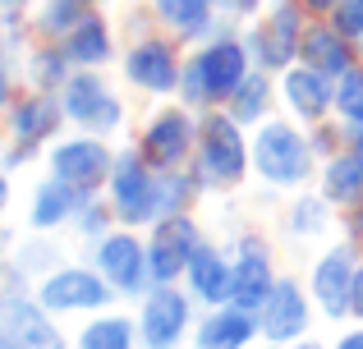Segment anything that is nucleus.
I'll list each match as a JSON object with an SVG mask.
<instances>
[{
	"instance_id": "obj_1",
	"label": "nucleus",
	"mask_w": 363,
	"mask_h": 349,
	"mask_svg": "<svg viewBox=\"0 0 363 349\" xmlns=\"http://www.w3.org/2000/svg\"><path fill=\"white\" fill-rule=\"evenodd\" d=\"M253 74V55H248V42L244 33H235L230 18H221V33L207 37L198 51H189L184 60V79H179V106L189 110H212V106H225L230 92Z\"/></svg>"
},
{
	"instance_id": "obj_2",
	"label": "nucleus",
	"mask_w": 363,
	"mask_h": 349,
	"mask_svg": "<svg viewBox=\"0 0 363 349\" xmlns=\"http://www.w3.org/2000/svg\"><path fill=\"white\" fill-rule=\"evenodd\" d=\"M194 171H198L207 193H216V188H240L248 179V171H253V129H244L225 106L203 110Z\"/></svg>"
},
{
	"instance_id": "obj_3",
	"label": "nucleus",
	"mask_w": 363,
	"mask_h": 349,
	"mask_svg": "<svg viewBox=\"0 0 363 349\" xmlns=\"http://www.w3.org/2000/svg\"><path fill=\"white\" fill-rule=\"evenodd\" d=\"M322 171V156L308 143V125L299 120H262L253 129V175L276 188H303Z\"/></svg>"
},
{
	"instance_id": "obj_4",
	"label": "nucleus",
	"mask_w": 363,
	"mask_h": 349,
	"mask_svg": "<svg viewBox=\"0 0 363 349\" xmlns=\"http://www.w3.org/2000/svg\"><path fill=\"white\" fill-rule=\"evenodd\" d=\"M308 5L303 0H272L267 14L253 18V28L244 33L248 55H253V69L267 74H285L294 60H299V37L308 28Z\"/></svg>"
},
{
	"instance_id": "obj_5",
	"label": "nucleus",
	"mask_w": 363,
	"mask_h": 349,
	"mask_svg": "<svg viewBox=\"0 0 363 349\" xmlns=\"http://www.w3.org/2000/svg\"><path fill=\"white\" fill-rule=\"evenodd\" d=\"M33 294H37V304L55 317H65V313H106L120 299L116 290H111V280L101 276L97 267H83V262H60L51 276L37 280Z\"/></svg>"
},
{
	"instance_id": "obj_6",
	"label": "nucleus",
	"mask_w": 363,
	"mask_h": 349,
	"mask_svg": "<svg viewBox=\"0 0 363 349\" xmlns=\"http://www.w3.org/2000/svg\"><path fill=\"white\" fill-rule=\"evenodd\" d=\"M60 106L74 129L97 138H116L124 125V101L116 97L101 69H74V79L60 88Z\"/></svg>"
},
{
	"instance_id": "obj_7",
	"label": "nucleus",
	"mask_w": 363,
	"mask_h": 349,
	"mask_svg": "<svg viewBox=\"0 0 363 349\" xmlns=\"http://www.w3.org/2000/svg\"><path fill=\"white\" fill-rule=\"evenodd\" d=\"M92 267L111 280L120 299H143L152 290V267H147V239L133 225H116L111 234L92 239Z\"/></svg>"
},
{
	"instance_id": "obj_8",
	"label": "nucleus",
	"mask_w": 363,
	"mask_h": 349,
	"mask_svg": "<svg viewBox=\"0 0 363 349\" xmlns=\"http://www.w3.org/2000/svg\"><path fill=\"white\" fill-rule=\"evenodd\" d=\"M101 193L111 198L120 225H152L157 221V166L138 152V147H120L116 166H111V179Z\"/></svg>"
},
{
	"instance_id": "obj_9",
	"label": "nucleus",
	"mask_w": 363,
	"mask_h": 349,
	"mask_svg": "<svg viewBox=\"0 0 363 349\" xmlns=\"http://www.w3.org/2000/svg\"><path fill=\"white\" fill-rule=\"evenodd\" d=\"M124 79L147 97H175L179 79H184V55H179V37L170 33H147L133 37V46L120 60Z\"/></svg>"
},
{
	"instance_id": "obj_10",
	"label": "nucleus",
	"mask_w": 363,
	"mask_h": 349,
	"mask_svg": "<svg viewBox=\"0 0 363 349\" xmlns=\"http://www.w3.org/2000/svg\"><path fill=\"white\" fill-rule=\"evenodd\" d=\"M194 304L184 285H152L138 299V349H179L194 326Z\"/></svg>"
},
{
	"instance_id": "obj_11",
	"label": "nucleus",
	"mask_w": 363,
	"mask_h": 349,
	"mask_svg": "<svg viewBox=\"0 0 363 349\" xmlns=\"http://www.w3.org/2000/svg\"><path fill=\"white\" fill-rule=\"evenodd\" d=\"M198 125L203 115L189 106H161L147 125L138 129V152L147 156L157 171H170V166H189L198 152Z\"/></svg>"
},
{
	"instance_id": "obj_12",
	"label": "nucleus",
	"mask_w": 363,
	"mask_h": 349,
	"mask_svg": "<svg viewBox=\"0 0 363 349\" xmlns=\"http://www.w3.org/2000/svg\"><path fill=\"white\" fill-rule=\"evenodd\" d=\"M363 267V248L354 239H340L336 248H327L313 262L308 276V294L318 304V313L327 322H350V294H354V276Z\"/></svg>"
},
{
	"instance_id": "obj_13",
	"label": "nucleus",
	"mask_w": 363,
	"mask_h": 349,
	"mask_svg": "<svg viewBox=\"0 0 363 349\" xmlns=\"http://www.w3.org/2000/svg\"><path fill=\"white\" fill-rule=\"evenodd\" d=\"M203 244L194 212H175L147 225V267H152V285H184V271L194 248Z\"/></svg>"
},
{
	"instance_id": "obj_14",
	"label": "nucleus",
	"mask_w": 363,
	"mask_h": 349,
	"mask_svg": "<svg viewBox=\"0 0 363 349\" xmlns=\"http://www.w3.org/2000/svg\"><path fill=\"white\" fill-rule=\"evenodd\" d=\"M111 166H116L111 138L83 134V129L74 138H55L51 152H46V171L55 179H65V184H74V188H106Z\"/></svg>"
},
{
	"instance_id": "obj_15",
	"label": "nucleus",
	"mask_w": 363,
	"mask_h": 349,
	"mask_svg": "<svg viewBox=\"0 0 363 349\" xmlns=\"http://www.w3.org/2000/svg\"><path fill=\"white\" fill-rule=\"evenodd\" d=\"M65 125H69V115H65V106H60V92L23 88V92H18V101L5 110V134H9V143L37 147V152H42L46 143H55Z\"/></svg>"
},
{
	"instance_id": "obj_16",
	"label": "nucleus",
	"mask_w": 363,
	"mask_h": 349,
	"mask_svg": "<svg viewBox=\"0 0 363 349\" xmlns=\"http://www.w3.org/2000/svg\"><path fill=\"white\" fill-rule=\"evenodd\" d=\"M313 294L299 285L294 276H281L262 308H257V326H262V341L267 345H294L308 336V322H313Z\"/></svg>"
},
{
	"instance_id": "obj_17",
	"label": "nucleus",
	"mask_w": 363,
	"mask_h": 349,
	"mask_svg": "<svg viewBox=\"0 0 363 349\" xmlns=\"http://www.w3.org/2000/svg\"><path fill=\"white\" fill-rule=\"evenodd\" d=\"M235 280H230V304L248 308V313H257V308L272 299L276 290V267H272V244L262 239V234H240L235 239Z\"/></svg>"
},
{
	"instance_id": "obj_18",
	"label": "nucleus",
	"mask_w": 363,
	"mask_h": 349,
	"mask_svg": "<svg viewBox=\"0 0 363 349\" xmlns=\"http://www.w3.org/2000/svg\"><path fill=\"white\" fill-rule=\"evenodd\" d=\"M276 83H281L285 110H290L299 125H318V120L336 115V79H331V74L294 60L285 74H276Z\"/></svg>"
},
{
	"instance_id": "obj_19",
	"label": "nucleus",
	"mask_w": 363,
	"mask_h": 349,
	"mask_svg": "<svg viewBox=\"0 0 363 349\" xmlns=\"http://www.w3.org/2000/svg\"><path fill=\"white\" fill-rule=\"evenodd\" d=\"M257 336H262L257 313H248L240 304H216L194 322L189 341H194V349H248Z\"/></svg>"
},
{
	"instance_id": "obj_20",
	"label": "nucleus",
	"mask_w": 363,
	"mask_h": 349,
	"mask_svg": "<svg viewBox=\"0 0 363 349\" xmlns=\"http://www.w3.org/2000/svg\"><path fill=\"white\" fill-rule=\"evenodd\" d=\"M0 331L18 349H69L65 331L55 326V313H46V308L37 304V294L14 299V304L0 308Z\"/></svg>"
},
{
	"instance_id": "obj_21",
	"label": "nucleus",
	"mask_w": 363,
	"mask_h": 349,
	"mask_svg": "<svg viewBox=\"0 0 363 349\" xmlns=\"http://www.w3.org/2000/svg\"><path fill=\"white\" fill-rule=\"evenodd\" d=\"M230 280H235V258L225 248H216L212 239H203L194 248V258H189L184 290L203 308H216V304H230Z\"/></svg>"
},
{
	"instance_id": "obj_22",
	"label": "nucleus",
	"mask_w": 363,
	"mask_h": 349,
	"mask_svg": "<svg viewBox=\"0 0 363 349\" xmlns=\"http://www.w3.org/2000/svg\"><path fill=\"white\" fill-rule=\"evenodd\" d=\"M299 60L313 64V69H322V74H331V79H340L345 69L359 64V46L350 42V37H340L336 28H331V18L313 14L308 28H303V37H299Z\"/></svg>"
},
{
	"instance_id": "obj_23",
	"label": "nucleus",
	"mask_w": 363,
	"mask_h": 349,
	"mask_svg": "<svg viewBox=\"0 0 363 349\" xmlns=\"http://www.w3.org/2000/svg\"><path fill=\"white\" fill-rule=\"evenodd\" d=\"M88 193H97V188H74V184H65V179L46 175L42 184L33 188V198H28V225L42 230V234H55L60 225H74V216H79V207H83Z\"/></svg>"
},
{
	"instance_id": "obj_24",
	"label": "nucleus",
	"mask_w": 363,
	"mask_h": 349,
	"mask_svg": "<svg viewBox=\"0 0 363 349\" xmlns=\"http://www.w3.org/2000/svg\"><path fill=\"white\" fill-rule=\"evenodd\" d=\"M147 9L170 37H179V42H207V37L221 33V18H225L212 0H152Z\"/></svg>"
},
{
	"instance_id": "obj_25",
	"label": "nucleus",
	"mask_w": 363,
	"mask_h": 349,
	"mask_svg": "<svg viewBox=\"0 0 363 349\" xmlns=\"http://www.w3.org/2000/svg\"><path fill=\"white\" fill-rule=\"evenodd\" d=\"M318 193L327 198L336 212H345V216L359 212V207H363V152L345 147V152H336L331 161H322Z\"/></svg>"
},
{
	"instance_id": "obj_26",
	"label": "nucleus",
	"mask_w": 363,
	"mask_h": 349,
	"mask_svg": "<svg viewBox=\"0 0 363 349\" xmlns=\"http://www.w3.org/2000/svg\"><path fill=\"white\" fill-rule=\"evenodd\" d=\"M60 46L69 51L74 69H101V64H111V60H116V33H111V18L101 14V9H92L79 28H69V33L60 37Z\"/></svg>"
},
{
	"instance_id": "obj_27",
	"label": "nucleus",
	"mask_w": 363,
	"mask_h": 349,
	"mask_svg": "<svg viewBox=\"0 0 363 349\" xmlns=\"http://www.w3.org/2000/svg\"><path fill=\"white\" fill-rule=\"evenodd\" d=\"M23 88H37V92H60L65 83L74 79V60L60 42L51 37H37L33 46H23Z\"/></svg>"
},
{
	"instance_id": "obj_28",
	"label": "nucleus",
	"mask_w": 363,
	"mask_h": 349,
	"mask_svg": "<svg viewBox=\"0 0 363 349\" xmlns=\"http://www.w3.org/2000/svg\"><path fill=\"white\" fill-rule=\"evenodd\" d=\"M276 101H281V83H276V74L267 69H253L240 88L230 92V101H225V110H230L235 120H240L244 129H257L262 120H272Z\"/></svg>"
},
{
	"instance_id": "obj_29",
	"label": "nucleus",
	"mask_w": 363,
	"mask_h": 349,
	"mask_svg": "<svg viewBox=\"0 0 363 349\" xmlns=\"http://www.w3.org/2000/svg\"><path fill=\"white\" fill-rule=\"evenodd\" d=\"M97 5H101V0H42V5L28 14V33L60 42V37L69 33V28H79Z\"/></svg>"
},
{
	"instance_id": "obj_30",
	"label": "nucleus",
	"mask_w": 363,
	"mask_h": 349,
	"mask_svg": "<svg viewBox=\"0 0 363 349\" xmlns=\"http://www.w3.org/2000/svg\"><path fill=\"white\" fill-rule=\"evenodd\" d=\"M74 349H138V317L124 313H92V322L79 331Z\"/></svg>"
},
{
	"instance_id": "obj_31",
	"label": "nucleus",
	"mask_w": 363,
	"mask_h": 349,
	"mask_svg": "<svg viewBox=\"0 0 363 349\" xmlns=\"http://www.w3.org/2000/svg\"><path fill=\"white\" fill-rule=\"evenodd\" d=\"M207 193L203 179H198L194 161L189 166H170V171H157V221L175 212H194V198Z\"/></svg>"
},
{
	"instance_id": "obj_32",
	"label": "nucleus",
	"mask_w": 363,
	"mask_h": 349,
	"mask_svg": "<svg viewBox=\"0 0 363 349\" xmlns=\"http://www.w3.org/2000/svg\"><path fill=\"white\" fill-rule=\"evenodd\" d=\"M9 258H14L33 280H42V276H51V271L65 262V253H60V244H55V239H46L42 230H33V239L14 244V253H9Z\"/></svg>"
},
{
	"instance_id": "obj_33",
	"label": "nucleus",
	"mask_w": 363,
	"mask_h": 349,
	"mask_svg": "<svg viewBox=\"0 0 363 349\" xmlns=\"http://www.w3.org/2000/svg\"><path fill=\"white\" fill-rule=\"evenodd\" d=\"M116 225H120V216H116V207H111V198L101 193V188L83 198L79 216H74V230H79V239H101V234H111Z\"/></svg>"
},
{
	"instance_id": "obj_34",
	"label": "nucleus",
	"mask_w": 363,
	"mask_h": 349,
	"mask_svg": "<svg viewBox=\"0 0 363 349\" xmlns=\"http://www.w3.org/2000/svg\"><path fill=\"white\" fill-rule=\"evenodd\" d=\"M331 212H336V207H331L322 193H299L294 207H290V230L303 234V239H308V234H322L331 225Z\"/></svg>"
},
{
	"instance_id": "obj_35",
	"label": "nucleus",
	"mask_w": 363,
	"mask_h": 349,
	"mask_svg": "<svg viewBox=\"0 0 363 349\" xmlns=\"http://www.w3.org/2000/svg\"><path fill=\"white\" fill-rule=\"evenodd\" d=\"M336 120L340 125H363V60L336 79Z\"/></svg>"
},
{
	"instance_id": "obj_36",
	"label": "nucleus",
	"mask_w": 363,
	"mask_h": 349,
	"mask_svg": "<svg viewBox=\"0 0 363 349\" xmlns=\"http://www.w3.org/2000/svg\"><path fill=\"white\" fill-rule=\"evenodd\" d=\"M308 143H313V152H318L322 161H331L336 152L350 147V134H345L340 120H318V125H308Z\"/></svg>"
},
{
	"instance_id": "obj_37",
	"label": "nucleus",
	"mask_w": 363,
	"mask_h": 349,
	"mask_svg": "<svg viewBox=\"0 0 363 349\" xmlns=\"http://www.w3.org/2000/svg\"><path fill=\"white\" fill-rule=\"evenodd\" d=\"M33 290H37V280L28 276L14 258H0V308L14 304V299H28Z\"/></svg>"
},
{
	"instance_id": "obj_38",
	"label": "nucleus",
	"mask_w": 363,
	"mask_h": 349,
	"mask_svg": "<svg viewBox=\"0 0 363 349\" xmlns=\"http://www.w3.org/2000/svg\"><path fill=\"white\" fill-rule=\"evenodd\" d=\"M331 28H336L340 37H350V42H359L363 37V0H336V9H331Z\"/></svg>"
},
{
	"instance_id": "obj_39",
	"label": "nucleus",
	"mask_w": 363,
	"mask_h": 349,
	"mask_svg": "<svg viewBox=\"0 0 363 349\" xmlns=\"http://www.w3.org/2000/svg\"><path fill=\"white\" fill-rule=\"evenodd\" d=\"M18 79H23V69H14V60H9V55H0V115H5L9 106H14L18 101Z\"/></svg>"
},
{
	"instance_id": "obj_40",
	"label": "nucleus",
	"mask_w": 363,
	"mask_h": 349,
	"mask_svg": "<svg viewBox=\"0 0 363 349\" xmlns=\"http://www.w3.org/2000/svg\"><path fill=\"white\" fill-rule=\"evenodd\" d=\"M28 161H37V147H23V143H9V152L0 156V166H5L9 175H14V171H23Z\"/></svg>"
},
{
	"instance_id": "obj_41",
	"label": "nucleus",
	"mask_w": 363,
	"mask_h": 349,
	"mask_svg": "<svg viewBox=\"0 0 363 349\" xmlns=\"http://www.w3.org/2000/svg\"><path fill=\"white\" fill-rule=\"evenodd\" d=\"M331 349H363V322H354L350 331H340V336H336V345H331Z\"/></svg>"
},
{
	"instance_id": "obj_42",
	"label": "nucleus",
	"mask_w": 363,
	"mask_h": 349,
	"mask_svg": "<svg viewBox=\"0 0 363 349\" xmlns=\"http://www.w3.org/2000/svg\"><path fill=\"white\" fill-rule=\"evenodd\" d=\"M350 322H363V267L354 276V294H350Z\"/></svg>"
},
{
	"instance_id": "obj_43",
	"label": "nucleus",
	"mask_w": 363,
	"mask_h": 349,
	"mask_svg": "<svg viewBox=\"0 0 363 349\" xmlns=\"http://www.w3.org/2000/svg\"><path fill=\"white\" fill-rule=\"evenodd\" d=\"M262 14V0H235V9H230V18H257Z\"/></svg>"
},
{
	"instance_id": "obj_44",
	"label": "nucleus",
	"mask_w": 363,
	"mask_h": 349,
	"mask_svg": "<svg viewBox=\"0 0 363 349\" xmlns=\"http://www.w3.org/2000/svg\"><path fill=\"white\" fill-rule=\"evenodd\" d=\"M9 198H14V184H9V171H5V166H0V216H5Z\"/></svg>"
},
{
	"instance_id": "obj_45",
	"label": "nucleus",
	"mask_w": 363,
	"mask_h": 349,
	"mask_svg": "<svg viewBox=\"0 0 363 349\" xmlns=\"http://www.w3.org/2000/svg\"><path fill=\"white\" fill-rule=\"evenodd\" d=\"M350 239L363 248V207H359V212H350Z\"/></svg>"
},
{
	"instance_id": "obj_46",
	"label": "nucleus",
	"mask_w": 363,
	"mask_h": 349,
	"mask_svg": "<svg viewBox=\"0 0 363 349\" xmlns=\"http://www.w3.org/2000/svg\"><path fill=\"white\" fill-rule=\"evenodd\" d=\"M303 5H308V14H322V18H327L331 9H336V0H303Z\"/></svg>"
},
{
	"instance_id": "obj_47",
	"label": "nucleus",
	"mask_w": 363,
	"mask_h": 349,
	"mask_svg": "<svg viewBox=\"0 0 363 349\" xmlns=\"http://www.w3.org/2000/svg\"><path fill=\"white\" fill-rule=\"evenodd\" d=\"M272 349H327V345L313 341V336H303V341H294V345H272Z\"/></svg>"
},
{
	"instance_id": "obj_48",
	"label": "nucleus",
	"mask_w": 363,
	"mask_h": 349,
	"mask_svg": "<svg viewBox=\"0 0 363 349\" xmlns=\"http://www.w3.org/2000/svg\"><path fill=\"white\" fill-rule=\"evenodd\" d=\"M9 248H14V230H9V225L5 221H0V258H5V253Z\"/></svg>"
},
{
	"instance_id": "obj_49",
	"label": "nucleus",
	"mask_w": 363,
	"mask_h": 349,
	"mask_svg": "<svg viewBox=\"0 0 363 349\" xmlns=\"http://www.w3.org/2000/svg\"><path fill=\"white\" fill-rule=\"evenodd\" d=\"M345 134H350V147L363 152V125H345Z\"/></svg>"
},
{
	"instance_id": "obj_50",
	"label": "nucleus",
	"mask_w": 363,
	"mask_h": 349,
	"mask_svg": "<svg viewBox=\"0 0 363 349\" xmlns=\"http://www.w3.org/2000/svg\"><path fill=\"white\" fill-rule=\"evenodd\" d=\"M212 5H216V9H221V14H225V18H230V9H235V0H212Z\"/></svg>"
},
{
	"instance_id": "obj_51",
	"label": "nucleus",
	"mask_w": 363,
	"mask_h": 349,
	"mask_svg": "<svg viewBox=\"0 0 363 349\" xmlns=\"http://www.w3.org/2000/svg\"><path fill=\"white\" fill-rule=\"evenodd\" d=\"M0 349H18V345H14V341H9V336H5V331H0Z\"/></svg>"
},
{
	"instance_id": "obj_52",
	"label": "nucleus",
	"mask_w": 363,
	"mask_h": 349,
	"mask_svg": "<svg viewBox=\"0 0 363 349\" xmlns=\"http://www.w3.org/2000/svg\"><path fill=\"white\" fill-rule=\"evenodd\" d=\"M354 46H359V60H363V37H359V42H354Z\"/></svg>"
},
{
	"instance_id": "obj_53",
	"label": "nucleus",
	"mask_w": 363,
	"mask_h": 349,
	"mask_svg": "<svg viewBox=\"0 0 363 349\" xmlns=\"http://www.w3.org/2000/svg\"><path fill=\"white\" fill-rule=\"evenodd\" d=\"M0 55H5V33H0Z\"/></svg>"
},
{
	"instance_id": "obj_54",
	"label": "nucleus",
	"mask_w": 363,
	"mask_h": 349,
	"mask_svg": "<svg viewBox=\"0 0 363 349\" xmlns=\"http://www.w3.org/2000/svg\"><path fill=\"white\" fill-rule=\"evenodd\" d=\"M101 5H106V0H101Z\"/></svg>"
}]
</instances>
